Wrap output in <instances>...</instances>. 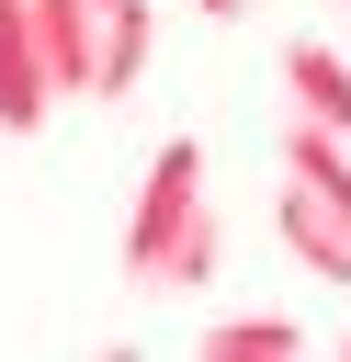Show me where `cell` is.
<instances>
[{"instance_id": "9", "label": "cell", "mask_w": 351, "mask_h": 362, "mask_svg": "<svg viewBox=\"0 0 351 362\" xmlns=\"http://www.w3.org/2000/svg\"><path fill=\"white\" fill-rule=\"evenodd\" d=\"M192 11H215V23H238V0H192Z\"/></svg>"}, {"instance_id": "3", "label": "cell", "mask_w": 351, "mask_h": 362, "mask_svg": "<svg viewBox=\"0 0 351 362\" xmlns=\"http://www.w3.org/2000/svg\"><path fill=\"white\" fill-rule=\"evenodd\" d=\"M102 11H113V0H34L45 68H57V90H68V102H91V90H102Z\"/></svg>"}, {"instance_id": "1", "label": "cell", "mask_w": 351, "mask_h": 362, "mask_svg": "<svg viewBox=\"0 0 351 362\" xmlns=\"http://www.w3.org/2000/svg\"><path fill=\"white\" fill-rule=\"evenodd\" d=\"M215 204H204V147L170 136L136 181V226H125V283H204L215 272Z\"/></svg>"}, {"instance_id": "6", "label": "cell", "mask_w": 351, "mask_h": 362, "mask_svg": "<svg viewBox=\"0 0 351 362\" xmlns=\"http://www.w3.org/2000/svg\"><path fill=\"white\" fill-rule=\"evenodd\" d=\"M283 181H306V192H328V204L351 215V136H328V124L294 113V136H283Z\"/></svg>"}, {"instance_id": "5", "label": "cell", "mask_w": 351, "mask_h": 362, "mask_svg": "<svg viewBox=\"0 0 351 362\" xmlns=\"http://www.w3.org/2000/svg\"><path fill=\"white\" fill-rule=\"evenodd\" d=\"M283 90H294V113L306 124H328V136H351V57L340 45H283Z\"/></svg>"}, {"instance_id": "7", "label": "cell", "mask_w": 351, "mask_h": 362, "mask_svg": "<svg viewBox=\"0 0 351 362\" xmlns=\"http://www.w3.org/2000/svg\"><path fill=\"white\" fill-rule=\"evenodd\" d=\"M147 34H159V11H147V0H113V11H102V90H91V102H125V90H136Z\"/></svg>"}, {"instance_id": "4", "label": "cell", "mask_w": 351, "mask_h": 362, "mask_svg": "<svg viewBox=\"0 0 351 362\" xmlns=\"http://www.w3.org/2000/svg\"><path fill=\"white\" fill-rule=\"evenodd\" d=\"M272 226H283V249H294L306 272H328V283H351V215H340L328 192H306V181H283V192H272Z\"/></svg>"}, {"instance_id": "2", "label": "cell", "mask_w": 351, "mask_h": 362, "mask_svg": "<svg viewBox=\"0 0 351 362\" xmlns=\"http://www.w3.org/2000/svg\"><path fill=\"white\" fill-rule=\"evenodd\" d=\"M57 68H45V34H34V0H0V136H34L57 113Z\"/></svg>"}, {"instance_id": "8", "label": "cell", "mask_w": 351, "mask_h": 362, "mask_svg": "<svg viewBox=\"0 0 351 362\" xmlns=\"http://www.w3.org/2000/svg\"><path fill=\"white\" fill-rule=\"evenodd\" d=\"M283 351H306L294 317H215L204 328V362H283Z\"/></svg>"}]
</instances>
